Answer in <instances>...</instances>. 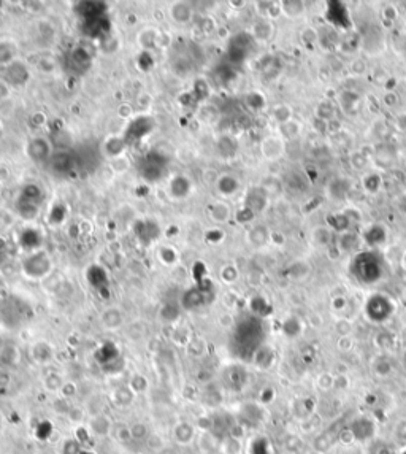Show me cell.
Instances as JSON below:
<instances>
[{
    "instance_id": "cell-6",
    "label": "cell",
    "mask_w": 406,
    "mask_h": 454,
    "mask_svg": "<svg viewBox=\"0 0 406 454\" xmlns=\"http://www.w3.org/2000/svg\"><path fill=\"white\" fill-rule=\"evenodd\" d=\"M110 431H111V423H110V420L105 414L91 418V421H89V432H91V435H94V437H105V435L110 434Z\"/></svg>"
},
{
    "instance_id": "cell-2",
    "label": "cell",
    "mask_w": 406,
    "mask_h": 454,
    "mask_svg": "<svg viewBox=\"0 0 406 454\" xmlns=\"http://www.w3.org/2000/svg\"><path fill=\"white\" fill-rule=\"evenodd\" d=\"M365 313L373 322H384L387 321L393 313V304L390 298L381 294H375L368 298L365 305Z\"/></svg>"
},
{
    "instance_id": "cell-26",
    "label": "cell",
    "mask_w": 406,
    "mask_h": 454,
    "mask_svg": "<svg viewBox=\"0 0 406 454\" xmlns=\"http://www.w3.org/2000/svg\"><path fill=\"white\" fill-rule=\"evenodd\" d=\"M114 437H116V440L119 441V443H129V441H132V435H130V427H127V426L117 427L116 431H114Z\"/></svg>"
},
{
    "instance_id": "cell-24",
    "label": "cell",
    "mask_w": 406,
    "mask_h": 454,
    "mask_svg": "<svg viewBox=\"0 0 406 454\" xmlns=\"http://www.w3.org/2000/svg\"><path fill=\"white\" fill-rule=\"evenodd\" d=\"M274 118H276V121L282 126L286 123L292 121V110L286 105H279L274 108Z\"/></svg>"
},
{
    "instance_id": "cell-33",
    "label": "cell",
    "mask_w": 406,
    "mask_h": 454,
    "mask_svg": "<svg viewBox=\"0 0 406 454\" xmlns=\"http://www.w3.org/2000/svg\"><path fill=\"white\" fill-rule=\"evenodd\" d=\"M395 124H397V127H398L400 130H406V113H401V115L397 118Z\"/></svg>"
},
{
    "instance_id": "cell-23",
    "label": "cell",
    "mask_w": 406,
    "mask_h": 454,
    "mask_svg": "<svg viewBox=\"0 0 406 454\" xmlns=\"http://www.w3.org/2000/svg\"><path fill=\"white\" fill-rule=\"evenodd\" d=\"M222 445H224V446H222V452H224V454H240V452H241V443H240V440H236V438H233V437L225 438Z\"/></svg>"
},
{
    "instance_id": "cell-17",
    "label": "cell",
    "mask_w": 406,
    "mask_h": 454,
    "mask_svg": "<svg viewBox=\"0 0 406 454\" xmlns=\"http://www.w3.org/2000/svg\"><path fill=\"white\" fill-rule=\"evenodd\" d=\"M273 33V26L268 21H260L254 27V37L259 40H268Z\"/></svg>"
},
{
    "instance_id": "cell-7",
    "label": "cell",
    "mask_w": 406,
    "mask_h": 454,
    "mask_svg": "<svg viewBox=\"0 0 406 454\" xmlns=\"http://www.w3.org/2000/svg\"><path fill=\"white\" fill-rule=\"evenodd\" d=\"M262 151L268 159H278L284 153V141L279 137H268L262 143Z\"/></svg>"
},
{
    "instance_id": "cell-27",
    "label": "cell",
    "mask_w": 406,
    "mask_h": 454,
    "mask_svg": "<svg viewBox=\"0 0 406 454\" xmlns=\"http://www.w3.org/2000/svg\"><path fill=\"white\" fill-rule=\"evenodd\" d=\"M363 184H365V189L370 191V193H376V191L379 189V186H381V178L378 175L372 173L363 180Z\"/></svg>"
},
{
    "instance_id": "cell-4",
    "label": "cell",
    "mask_w": 406,
    "mask_h": 454,
    "mask_svg": "<svg viewBox=\"0 0 406 454\" xmlns=\"http://www.w3.org/2000/svg\"><path fill=\"white\" fill-rule=\"evenodd\" d=\"M349 431L352 432L355 440H367L372 438L375 434V426L373 423L367 420V418H359V420H354V423L349 426Z\"/></svg>"
},
{
    "instance_id": "cell-22",
    "label": "cell",
    "mask_w": 406,
    "mask_h": 454,
    "mask_svg": "<svg viewBox=\"0 0 406 454\" xmlns=\"http://www.w3.org/2000/svg\"><path fill=\"white\" fill-rule=\"evenodd\" d=\"M281 7H282V11H284V13L288 15V16H292V18H295V16H298V15H302L303 11H305L302 2H282Z\"/></svg>"
},
{
    "instance_id": "cell-19",
    "label": "cell",
    "mask_w": 406,
    "mask_h": 454,
    "mask_svg": "<svg viewBox=\"0 0 406 454\" xmlns=\"http://www.w3.org/2000/svg\"><path fill=\"white\" fill-rule=\"evenodd\" d=\"M333 115H335V110H333V105L329 102H322L316 110L317 119H320V121H324V123H330Z\"/></svg>"
},
{
    "instance_id": "cell-29",
    "label": "cell",
    "mask_w": 406,
    "mask_h": 454,
    "mask_svg": "<svg viewBox=\"0 0 406 454\" xmlns=\"http://www.w3.org/2000/svg\"><path fill=\"white\" fill-rule=\"evenodd\" d=\"M281 130H282V134L286 135V137H297L298 134H300V126H298L295 121H289V123H286V124H282L281 126Z\"/></svg>"
},
{
    "instance_id": "cell-18",
    "label": "cell",
    "mask_w": 406,
    "mask_h": 454,
    "mask_svg": "<svg viewBox=\"0 0 406 454\" xmlns=\"http://www.w3.org/2000/svg\"><path fill=\"white\" fill-rule=\"evenodd\" d=\"M62 385H64L62 378L59 376V375H56V373L48 375V376L45 378V381H43V386H45V389H46L48 392H61Z\"/></svg>"
},
{
    "instance_id": "cell-13",
    "label": "cell",
    "mask_w": 406,
    "mask_h": 454,
    "mask_svg": "<svg viewBox=\"0 0 406 454\" xmlns=\"http://www.w3.org/2000/svg\"><path fill=\"white\" fill-rule=\"evenodd\" d=\"M85 411L94 418V416H100L103 414V399L100 394H92V396L86 400V408Z\"/></svg>"
},
{
    "instance_id": "cell-31",
    "label": "cell",
    "mask_w": 406,
    "mask_h": 454,
    "mask_svg": "<svg viewBox=\"0 0 406 454\" xmlns=\"http://www.w3.org/2000/svg\"><path fill=\"white\" fill-rule=\"evenodd\" d=\"M13 57V51L8 45H0V62H8Z\"/></svg>"
},
{
    "instance_id": "cell-10",
    "label": "cell",
    "mask_w": 406,
    "mask_h": 454,
    "mask_svg": "<svg viewBox=\"0 0 406 454\" xmlns=\"http://www.w3.org/2000/svg\"><path fill=\"white\" fill-rule=\"evenodd\" d=\"M246 205L251 211H260L264 210V207L267 205V193L264 189H253L248 196V200H246Z\"/></svg>"
},
{
    "instance_id": "cell-9",
    "label": "cell",
    "mask_w": 406,
    "mask_h": 454,
    "mask_svg": "<svg viewBox=\"0 0 406 454\" xmlns=\"http://www.w3.org/2000/svg\"><path fill=\"white\" fill-rule=\"evenodd\" d=\"M70 64L78 71H83V73H85V70L89 68V65H91V56L86 50L76 48V50H73L70 54Z\"/></svg>"
},
{
    "instance_id": "cell-11",
    "label": "cell",
    "mask_w": 406,
    "mask_h": 454,
    "mask_svg": "<svg viewBox=\"0 0 406 454\" xmlns=\"http://www.w3.org/2000/svg\"><path fill=\"white\" fill-rule=\"evenodd\" d=\"M7 77L8 80L13 83V85H22V83H26L27 78H29V73H27V68L24 67L22 64L19 62H13L10 67H8V71H7Z\"/></svg>"
},
{
    "instance_id": "cell-3",
    "label": "cell",
    "mask_w": 406,
    "mask_h": 454,
    "mask_svg": "<svg viewBox=\"0 0 406 454\" xmlns=\"http://www.w3.org/2000/svg\"><path fill=\"white\" fill-rule=\"evenodd\" d=\"M50 269H51V262L42 251L40 253L32 254L30 257L24 260V272L27 273V277H32V278L45 277V275L50 272Z\"/></svg>"
},
{
    "instance_id": "cell-16",
    "label": "cell",
    "mask_w": 406,
    "mask_h": 454,
    "mask_svg": "<svg viewBox=\"0 0 406 454\" xmlns=\"http://www.w3.org/2000/svg\"><path fill=\"white\" fill-rule=\"evenodd\" d=\"M218 189H219V193H222L224 196H230V194H233L235 191L238 189V181L235 180L233 176L225 175V176H222L221 180H219Z\"/></svg>"
},
{
    "instance_id": "cell-5",
    "label": "cell",
    "mask_w": 406,
    "mask_h": 454,
    "mask_svg": "<svg viewBox=\"0 0 406 454\" xmlns=\"http://www.w3.org/2000/svg\"><path fill=\"white\" fill-rule=\"evenodd\" d=\"M173 437L180 445H189L195 438V427L189 423H178L173 427Z\"/></svg>"
},
{
    "instance_id": "cell-1",
    "label": "cell",
    "mask_w": 406,
    "mask_h": 454,
    "mask_svg": "<svg viewBox=\"0 0 406 454\" xmlns=\"http://www.w3.org/2000/svg\"><path fill=\"white\" fill-rule=\"evenodd\" d=\"M352 273L365 284L376 283L383 275V266L376 254L360 253L352 262Z\"/></svg>"
},
{
    "instance_id": "cell-20",
    "label": "cell",
    "mask_w": 406,
    "mask_h": 454,
    "mask_svg": "<svg viewBox=\"0 0 406 454\" xmlns=\"http://www.w3.org/2000/svg\"><path fill=\"white\" fill-rule=\"evenodd\" d=\"M373 370L375 373L379 375V376H389L392 373V365L389 362V359H386V357H378L375 365H373Z\"/></svg>"
},
{
    "instance_id": "cell-28",
    "label": "cell",
    "mask_w": 406,
    "mask_h": 454,
    "mask_svg": "<svg viewBox=\"0 0 406 454\" xmlns=\"http://www.w3.org/2000/svg\"><path fill=\"white\" fill-rule=\"evenodd\" d=\"M76 392H78V386L75 385V383H71V381H64V385H62V388H61V397H64V399H70V397H73V396H76Z\"/></svg>"
},
{
    "instance_id": "cell-30",
    "label": "cell",
    "mask_w": 406,
    "mask_h": 454,
    "mask_svg": "<svg viewBox=\"0 0 406 454\" xmlns=\"http://www.w3.org/2000/svg\"><path fill=\"white\" fill-rule=\"evenodd\" d=\"M85 414H86V411L83 410V408H78V407H71V408H70V411H68V414H67V418L70 420V423H73V424H79L83 420H85Z\"/></svg>"
},
{
    "instance_id": "cell-34",
    "label": "cell",
    "mask_w": 406,
    "mask_h": 454,
    "mask_svg": "<svg viewBox=\"0 0 406 454\" xmlns=\"http://www.w3.org/2000/svg\"><path fill=\"white\" fill-rule=\"evenodd\" d=\"M403 365H404V368H406V351H404V354H403Z\"/></svg>"
},
{
    "instance_id": "cell-21",
    "label": "cell",
    "mask_w": 406,
    "mask_h": 454,
    "mask_svg": "<svg viewBox=\"0 0 406 454\" xmlns=\"http://www.w3.org/2000/svg\"><path fill=\"white\" fill-rule=\"evenodd\" d=\"M129 388H130V391L135 394V396H137V394H143V392L148 389V380L145 376H141V375H135L132 380H130Z\"/></svg>"
},
{
    "instance_id": "cell-25",
    "label": "cell",
    "mask_w": 406,
    "mask_h": 454,
    "mask_svg": "<svg viewBox=\"0 0 406 454\" xmlns=\"http://www.w3.org/2000/svg\"><path fill=\"white\" fill-rule=\"evenodd\" d=\"M249 235H251V242L256 245H264L268 240V231L265 227H256Z\"/></svg>"
},
{
    "instance_id": "cell-8",
    "label": "cell",
    "mask_w": 406,
    "mask_h": 454,
    "mask_svg": "<svg viewBox=\"0 0 406 454\" xmlns=\"http://www.w3.org/2000/svg\"><path fill=\"white\" fill-rule=\"evenodd\" d=\"M29 156L35 161V162H42L45 159H48V154H50V145L48 141L43 138H35L29 143Z\"/></svg>"
},
{
    "instance_id": "cell-12",
    "label": "cell",
    "mask_w": 406,
    "mask_h": 454,
    "mask_svg": "<svg viewBox=\"0 0 406 454\" xmlns=\"http://www.w3.org/2000/svg\"><path fill=\"white\" fill-rule=\"evenodd\" d=\"M102 324L106 327V329H117L119 326L123 324V315L119 310L116 308H108L105 310V312L102 313Z\"/></svg>"
},
{
    "instance_id": "cell-14",
    "label": "cell",
    "mask_w": 406,
    "mask_h": 454,
    "mask_svg": "<svg viewBox=\"0 0 406 454\" xmlns=\"http://www.w3.org/2000/svg\"><path fill=\"white\" fill-rule=\"evenodd\" d=\"M130 427V435H132V440L135 441H146L151 435L149 426L143 421H135Z\"/></svg>"
},
{
    "instance_id": "cell-15",
    "label": "cell",
    "mask_w": 406,
    "mask_h": 454,
    "mask_svg": "<svg viewBox=\"0 0 406 454\" xmlns=\"http://www.w3.org/2000/svg\"><path fill=\"white\" fill-rule=\"evenodd\" d=\"M170 191L175 197H184L189 193V181L183 176H176L170 183Z\"/></svg>"
},
{
    "instance_id": "cell-32",
    "label": "cell",
    "mask_w": 406,
    "mask_h": 454,
    "mask_svg": "<svg viewBox=\"0 0 406 454\" xmlns=\"http://www.w3.org/2000/svg\"><path fill=\"white\" fill-rule=\"evenodd\" d=\"M338 346H340V350H343V351H348V350H351V340H349V337H341L340 338V343H338Z\"/></svg>"
}]
</instances>
